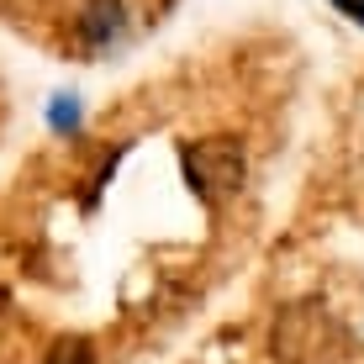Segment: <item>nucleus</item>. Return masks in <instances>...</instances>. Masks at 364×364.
<instances>
[{
  "mask_svg": "<svg viewBox=\"0 0 364 364\" xmlns=\"http://www.w3.org/2000/svg\"><path fill=\"white\" fill-rule=\"evenodd\" d=\"M338 6H343V11H348L354 21H364V0H338Z\"/></svg>",
  "mask_w": 364,
  "mask_h": 364,
  "instance_id": "obj_6",
  "label": "nucleus"
},
{
  "mask_svg": "<svg viewBox=\"0 0 364 364\" xmlns=\"http://www.w3.org/2000/svg\"><path fill=\"white\" fill-rule=\"evenodd\" d=\"M80 32L90 48H106L127 32V16H122V0H85V16H80Z\"/></svg>",
  "mask_w": 364,
  "mask_h": 364,
  "instance_id": "obj_3",
  "label": "nucleus"
},
{
  "mask_svg": "<svg viewBox=\"0 0 364 364\" xmlns=\"http://www.w3.org/2000/svg\"><path fill=\"white\" fill-rule=\"evenodd\" d=\"M43 364H95V343H90V338H80V333H64V338L48 343V359Z\"/></svg>",
  "mask_w": 364,
  "mask_h": 364,
  "instance_id": "obj_4",
  "label": "nucleus"
},
{
  "mask_svg": "<svg viewBox=\"0 0 364 364\" xmlns=\"http://www.w3.org/2000/svg\"><path fill=\"white\" fill-rule=\"evenodd\" d=\"M269 354L280 364H343L354 354V338L322 301H296L274 317Z\"/></svg>",
  "mask_w": 364,
  "mask_h": 364,
  "instance_id": "obj_1",
  "label": "nucleus"
},
{
  "mask_svg": "<svg viewBox=\"0 0 364 364\" xmlns=\"http://www.w3.org/2000/svg\"><path fill=\"white\" fill-rule=\"evenodd\" d=\"M180 164H185V185H191L206 206L228 200L237 185H243V174H248V159H243V148H237L232 137H206V143H191V148L180 154Z\"/></svg>",
  "mask_w": 364,
  "mask_h": 364,
  "instance_id": "obj_2",
  "label": "nucleus"
},
{
  "mask_svg": "<svg viewBox=\"0 0 364 364\" xmlns=\"http://www.w3.org/2000/svg\"><path fill=\"white\" fill-rule=\"evenodd\" d=\"M80 122V106H74V95H58V106H53V127H74Z\"/></svg>",
  "mask_w": 364,
  "mask_h": 364,
  "instance_id": "obj_5",
  "label": "nucleus"
}]
</instances>
